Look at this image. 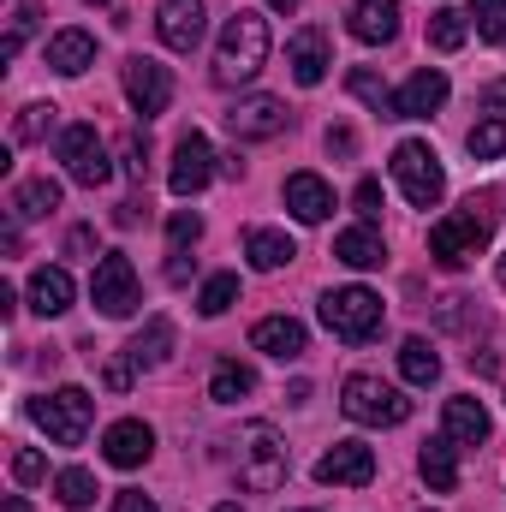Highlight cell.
<instances>
[{"mask_svg": "<svg viewBox=\"0 0 506 512\" xmlns=\"http://www.w3.org/2000/svg\"><path fill=\"white\" fill-rule=\"evenodd\" d=\"M489 233H495V197H471L465 209H453L429 227V256L441 268H471L489 251Z\"/></svg>", "mask_w": 506, "mask_h": 512, "instance_id": "obj_1", "label": "cell"}, {"mask_svg": "<svg viewBox=\"0 0 506 512\" xmlns=\"http://www.w3.org/2000/svg\"><path fill=\"white\" fill-rule=\"evenodd\" d=\"M268 66V18L262 12H233L215 48V84H251L256 72Z\"/></svg>", "mask_w": 506, "mask_h": 512, "instance_id": "obj_2", "label": "cell"}, {"mask_svg": "<svg viewBox=\"0 0 506 512\" xmlns=\"http://www.w3.org/2000/svg\"><path fill=\"white\" fill-rule=\"evenodd\" d=\"M233 447H239V483H245L251 495H274V489L286 483L292 453H286V441H280L274 423H245Z\"/></svg>", "mask_w": 506, "mask_h": 512, "instance_id": "obj_3", "label": "cell"}, {"mask_svg": "<svg viewBox=\"0 0 506 512\" xmlns=\"http://www.w3.org/2000/svg\"><path fill=\"white\" fill-rule=\"evenodd\" d=\"M322 328H328L334 340H346V346H364L381 328V298L370 286H334V292L322 298Z\"/></svg>", "mask_w": 506, "mask_h": 512, "instance_id": "obj_4", "label": "cell"}, {"mask_svg": "<svg viewBox=\"0 0 506 512\" xmlns=\"http://www.w3.org/2000/svg\"><path fill=\"white\" fill-rule=\"evenodd\" d=\"M393 179H399V191H405L411 209H435V203L447 197L441 155H435L429 143H417V137H405V143L393 149Z\"/></svg>", "mask_w": 506, "mask_h": 512, "instance_id": "obj_5", "label": "cell"}, {"mask_svg": "<svg viewBox=\"0 0 506 512\" xmlns=\"http://www.w3.org/2000/svg\"><path fill=\"white\" fill-rule=\"evenodd\" d=\"M340 411H346L352 423L393 429V423L411 417V399H405L399 387H387L381 376H346V387H340Z\"/></svg>", "mask_w": 506, "mask_h": 512, "instance_id": "obj_6", "label": "cell"}, {"mask_svg": "<svg viewBox=\"0 0 506 512\" xmlns=\"http://www.w3.org/2000/svg\"><path fill=\"white\" fill-rule=\"evenodd\" d=\"M30 417L48 429V441H60V447H78V441L90 435L96 399H90L84 387H60V393H42V399L30 405Z\"/></svg>", "mask_w": 506, "mask_h": 512, "instance_id": "obj_7", "label": "cell"}, {"mask_svg": "<svg viewBox=\"0 0 506 512\" xmlns=\"http://www.w3.org/2000/svg\"><path fill=\"white\" fill-rule=\"evenodd\" d=\"M90 304L102 310V316H131L137 304H143V292H137V268H131L126 251H108L96 262V274H90Z\"/></svg>", "mask_w": 506, "mask_h": 512, "instance_id": "obj_8", "label": "cell"}, {"mask_svg": "<svg viewBox=\"0 0 506 512\" xmlns=\"http://www.w3.org/2000/svg\"><path fill=\"white\" fill-rule=\"evenodd\" d=\"M60 161H66V173H72L78 185H90V191L114 179V167H108V149H102L96 126H66V131H60Z\"/></svg>", "mask_w": 506, "mask_h": 512, "instance_id": "obj_9", "label": "cell"}, {"mask_svg": "<svg viewBox=\"0 0 506 512\" xmlns=\"http://www.w3.org/2000/svg\"><path fill=\"white\" fill-rule=\"evenodd\" d=\"M209 179H215V149H209V137H203V131H185V137L173 143L167 191H173V197H197Z\"/></svg>", "mask_w": 506, "mask_h": 512, "instance_id": "obj_10", "label": "cell"}, {"mask_svg": "<svg viewBox=\"0 0 506 512\" xmlns=\"http://www.w3.org/2000/svg\"><path fill=\"white\" fill-rule=\"evenodd\" d=\"M370 477H376V447H364V441H334L316 459V483H328V489H364Z\"/></svg>", "mask_w": 506, "mask_h": 512, "instance_id": "obj_11", "label": "cell"}, {"mask_svg": "<svg viewBox=\"0 0 506 512\" xmlns=\"http://www.w3.org/2000/svg\"><path fill=\"white\" fill-rule=\"evenodd\" d=\"M227 131L239 143H268V137L286 131V102L280 96H245V102L227 108Z\"/></svg>", "mask_w": 506, "mask_h": 512, "instance_id": "obj_12", "label": "cell"}, {"mask_svg": "<svg viewBox=\"0 0 506 512\" xmlns=\"http://www.w3.org/2000/svg\"><path fill=\"white\" fill-rule=\"evenodd\" d=\"M126 96H131V108H137L143 120L167 114V102H173V78H167V66H161V60L131 54V60H126Z\"/></svg>", "mask_w": 506, "mask_h": 512, "instance_id": "obj_13", "label": "cell"}, {"mask_svg": "<svg viewBox=\"0 0 506 512\" xmlns=\"http://www.w3.org/2000/svg\"><path fill=\"white\" fill-rule=\"evenodd\" d=\"M155 36L173 54H191L203 42V0H161L155 6Z\"/></svg>", "mask_w": 506, "mask_h": 512, "instance_id": "obj_14", "label": "cell"}, {"mask_svg": "<svg viewBox=\"0 0 506 512\" xmlns=\"http://www.w3.org/2000/svg\"><path fill=\"white\" fill-rule=\"evenodd\" d=\"M441 102H447V72L423 66L405 78V90H393V120H429Z\"/></svg>", "mask_w": 506, "mask_h": 512, "instance_id": "obj_15", "label": "cell"}, {"mask_svg": "<svg viewBox=\"0 0 506 512\" xmlns=\"http://www.w3.org/2000/svg\"><path fill=\"white\" fill-rule=\"evenodd\" d=\"M286 66H292V78L310 90V84H322L328 78V66H334V42H328V30H298L292 36V48H286Z\"/></svg>", "mask_w": 506, "mask_h": 512, "instance_id": "obj_16", "label": "cell"}, {"mask_svg": "<svg viewBox=\"0 0 506 512\" xmlns=\"http://www.w3.org/2000/svg\"><path fill=\"white\" fill-rule=\"evenodd\" d=\"M149 453H155V429H149V423H137V417H120V423L102 435V459H108V465H120V471H137Z\"/></svg>", "mask_w": 506, "mask_h": 512, "instance_id": "obj_17", "label": "cell"}, {"mask_svg": "<svg viewBox=\"0 0 506 512\" xmlns=\"http://www.w3.org/2000/svg\"><path fill=\"white\" fill-rule=\"evenodd\" d=\"M286 209L316 227V221L334 215V185H328L322 173H292V179H286Z\"/></svg>", "mask_w": 506, "mask_h": 512, "instance_id": "obj_18", "label": "cell"}, {"mask_svg": "<svg viewBox=\"0 0 506 512\" xmlns=\"http://www.w3.org/2000/svg\"><path fill=\"white\" fill-rule=\"evenodd\" d=\"M251 346L268 352V358H280V364H292V358H304V322H292V316H262L251 328Z\"/></svg>", "mask_w": 506, "mask_h": 512, "instance_id": "obj_19", "label": "cell"}, {"mask_svg": "<svg viewBox=\"0 0 506 512\" xmlns=\"http://www.w3.org/2000/svg\"><path fill=\"white\" fill-rule=\"evenodd\" d=\"M441 429H447L459 447H483L495 423H489V411H483L477 399H465V393H459V399H447V411H441Z\"/></svg>", "mask_w": 506, "mask_h": 512, "instance_id": "obj_20", "label": "cell"}, {"mask_svg": "<svg viewBox=\"0 0 506 512\" xmlns=\"http://www.w3.org/2000/svg\"><path fill=\"white\" fill-rule=\"evenodd\" d=\"M352 36L370 42V48L393 42L399 36V0H358L352 6Z\"/></svg>", "mask_w": 506, "mask_h": 512, "instance_id": "obj_21", "label": "cell"}, {"mask_svg": "<svg viewBox=\"0 0 506 512\" xmlns=\"http://www.w3.org/2000/svg\"><path fill=\"white\" fill-rule=\"evenodd\" d=\"M48 66H54L60 78L90 72V66H96V36H90V30H60V36L48 42Z\"/></svg>", "mask_w": 506, "mask_h": 512, "instance_id": "obj_22", "label": "cell"}, {"mask_svg": "<svg viewBox=\"0 0 506 512\" xmlns=\"http://www.w3.org/2000/svg\"><path fill=\"white\" fill-rule=\"evenodd\" d=\"M453 435H435V441H423V453H417V471H423V483L435 489V495H447V489H459V459H453Z\"/></svg>", "mask_w": 506, "mask_h": 512, "instance_id": "obj_23", "label": "cell"}, {"mask_svg": "<svg viewBox=\"0 0 506 512\" xmlns=\"http://www.w3.org/2000/svg\"><path fill=\"white\" fill-rule=\"evenodd\" d=\"M30 310L36 316H66L72 310V274L66 268H36L30 274Z\"/></svg>", "mask_w": 506, "mask_h": 512, "instance_id": "obj_24", "label": "cell"}, {"mask_svg": "<svg viewBox=\"0 0 506 512\" xmlns=\"http://www.w3.org/2000/svg\"><path fill=\"white\" fill-rule=\"evenodd\" d=\"M334 256L346 262V268H381L387 262V245H381V233L364 221V227H346L340 239H334Z\"/></svg>", "mask_w": 506, "mask_h": 512, "instance_id": "obj_25", "label": "cell"}, {"mask_svg": "<svg viewBox=\"0 0 506 512\" xmlns=\"http://www.w3.org/2000/svg\"><path fill=\"white\" fill-rule=\"evenodd\" d=\"M12 221H42V215H54L60 209V185L54 179H24V185H12Z\"/></svg>", "mask_w": 506, "mask_h": 512, "instance_id": "obj_26", "label": "cell"}, {"mask_svg": "<svg viewBox=\"0 0 506 512\" xmlns=\"http://www.w3.org/2000/svg\"><path fill=\"white\" fill-rule=\"evenodd\" d=\"M167 352H173V322L167 316H155L137 340L126 346V364L131 370H155V364H167Z\"/></svg>", "mask_w": 506, "mask_h": 512, "instance_id": "obj_27", "label": "cell"}, {"mask_svg": "<svg viewBox=\"0 0 506 512\" xmlns=\"http://www.w3.org/2000/svg\"><path fill=\"white\" fill-rule=\"evenodd\" d=\"M245 256H251V268L274 274V268H286V262L298 256V245H292L286 233H274V227H251V233H245Z\"/></svg>", "mask_w": 506, "mask_h": 512, "instance_id": "obj_28", "label": "cell"}, {"mask_svg": "<svg viewBox=\"0 0 506 512\" xmlns=\"http://www.w3.org/2000/svg\"><path fill=\"white\" fill-rule=\"evenodd\" d=\"M251 393H256V376L239 358H221V364H215V376H209V399H215V405H239V399H251Z\"/></svg>", "mask_w": 506, "mask_h": 512, "instance_id": "obj_29", "label": "cell"}, {"mask_svg": "<svg viewBox=\"0 0 506 512\" xmlns=\"http://www.w3.org/2000/svg\"><path fill=\"white\" fill-rule=\"evenodd\" d=\"M399 376L411 387H435L441 382V358H435V346L429 340H405L399 346Z\"/></svg>", "mask_w": 506, "mask_h": 512, "instance_id": "obj_30", "label": "cell"}, {"mask_svg": "<svg viewBox=\"0 0 506 512\" xmlns=\"http://www.w3.org/2000/svg\"><path fill=\"white\" fill-rule=\"evenodd\" d=\"M54 102H30V108H18V120H12V143H42L48 131H54Z\"/></svg>", "mask_w": 506, "mask_h": 512, "instance_id": "obj_31", "label": "cell"}, {"mask_svg": "<svg viewBox=\"0 0 506 512\" xmlns=\"http://www.w3.org/2000/svg\"><path fill=\"white\" fill-rule=\"evenodd\" d=\"M429 48H441V54L465 48V12H453V6L429 12Z\"/></svg>", "mask_w": 506, "mask_h": 512, "instance_id": "obj_32", "label": "cell"}, {"mask_svg": "<svg viewBox=\"0 0 506 512\" xmlns=\"http://www.w3.org/2000/svg\"><path fill=\"white\" fill-rule=\"evenodd\" d=\"M346 90H352L358 102H370V108H376L381 120H393V90L381 84V78H376V72H370V66H358V72L346 78Z\"/></svg>", "mask_w": 506, "mask_h": 512, "instance_id": "obj_33", "label": "cell"}, {"mask_svg": "<svg viewBox=\"0 0 506 512\" xmlns=\"http://www.w3.org/2000/svg\"><path fill=\"white\" fill-rule=\"evenodd\" d=\"M54 495H60V507L84 512V507H90V501H96V477L72 465V471H60V477H54Z\"/></svg>", "mask_w": 506, "mask_h": 512, "instance_id": "obj_34", "label": "cell"}, {"mask_svg": "<svg viewBox=\"0 0 506 512\" xmlns=\"http://www.w3.org/2000/svg\"><path fill=\"white\" fill-rule=\"evenodd\" d=\"M233 304H239V274H215V280L197 292V310H203V316H227Z\"/></svg>", "mask_w": 506, "mask_h": 512, "instance_id": "obj_35", "label": "cell"}, {"mask_svg": "<svg viewBox=\"0 0 506 512\" xmlns=\"http://www.w3.org/2000/svg\"><path fill=\"white\" fill-rule=\"evenodd\" d=\"M465 149H471L477 161H501L506 155V120H483V126H471Z\"/></svg>", "mask_w": 506, "mask_h": 512, "instance_id": "obj_36", "label": "cell"}, {"mask_svg": "<svg viewBox=\"0 0 506 512\" xmlns=\"http://www.w3.org/2000/svg\"><path fill=\"white\" fill-rule=\"evenodd\" d=\"M471 18H477V36L506 48V0H471Z\"/></svg>", "mask_w": 506, "mask_h": 512, "instance_id": "obj_37", "label": "cell"}, {"mask_svg": "<svg viewBox=\"0 0 506 512\" xmlns=\"http://www.w3.org/2000/svg\"><path fill=\"white\" fill-rule=\"evenodd\" d=\"M30 30H36V6H18V12H12V30H6V42H0V60H18V48H24Z\"/></svg>", "mask_w": 506, "mask_h": 512, "instance_id": "obj_38", "label": "cell"}, {"mask_svg": "<svg viewBox=\"0 0 506 512\" xmlns=\"http://www.w3.org/2000/svg\"><path fill=\"white\" fill-rule=\"evenodd\" d=\"M197 239H203V221H197L191 209H179V215L167 221V245H173V251H191Z\"/></svg>", "mask_w": 506, "mask_h": 512, "instance_id": "obj_39", "label": "cell"}, {"mask_svg": "<svg viewBox=\"0 0 506 512\" xmlns=\"http://www.w3.org/2000/svg\"><path fill=\"white\" fill-rule=\"evenodd\" d=\"M126 173L137 179V185L149 179V137H143V131H131L126 137Z\"/></svg>", "mask_w": 506, "mask_h": 512, "instance_id": "obj_40", "label": "cell"}, {"mask_svg": "<svg viewBox=\"0 0 506 512\" xmlns=\"http://www.w3.org/2000/svg\"><path fill=\"white\" fill-rule=\"evenodd\" d=\"M12 477H18V483H42V477H48V459L24 447V453H12Z\"/></svg>", "mask_w": 506, "mask_h": 512, "instance_id": "obj_41", "label": "cell"}, {"mask_svg": "<svg viewBox=\"0 0 506 512\" xmlns=\"http://www.w3.org/2000/svg\"><path fill=\"white\" fill-rule=\"evenodd\" d=\"M352 203H358V215H364V221H376V215H381V185H376V179H358V197H352Z\"/></svg>", "mask_w": 506, "mask_h": 512, "instance_id": "obj_42", "label": "cell"}, {"mask_svg": "<svg viewBox=\"0 0 506 512\" xmlns=\"http://www.w3.org/2000/svg\"><path fill=\"white\" fill-rule=\"evenodd\" d=\"M114 512H161L149 495H137V489H120V501H114Z\"/></svg>", "mask_w": 506, "mask_h": 512, "instance_id": "obj_43", "label": "cell"}, {"mask_svg": "<svg viewBox=\"0 0 506 512\" xmlns=\"http://www.w3.org/2000/svg\"><path fill=\"white\" fill-rule=\"evenodd\" d=\"M102 382L114 387V393H126V387H131V364H126V358H114V364L102 370Z\"/></svg>", "mask_w": 506, "mask_h": 512, "instance_id": "obj_44", "label": "cell"}, {"mask_svg": "<svg viewBox=\"0 0 506 512\" xmlns=\"http://www.w3.org/2000/svg\"><path fill=\"white\" fill-rule=\"evenodd\" d=\"M328 149H334V155H352V149H358V137H352L346 126H328Z\"/></svg>", "mask_w": 506, "mask_h": 512, "instance_id": "obj_45", "label": "cell"}, {"mask_svg": "<svg viewBox=\"0 0 506 512\" xmlns=\"http://www.w3.org/2000/svg\"><path fill=\"white\" fill-rule=\"evenodd\" d=\"M114 221H120V227H137V221H143V203H120Z\"/></svg>", "mask_w": 506, "mask_h": 512, "instance_id": "obj_46", "label": "cell"}, {"mask_svg": "<svg viewBox=\"0 0 506 512\" xmlns=\"http://www.w3.org/2000/svg\"><path fill=\"white\" fill-rule=\"evenodd\" d=\"M483 108H506V84H489L483 90Z\"/></svg>", "mask_w": 506, "mask_h": 512, "instance_id": "obj_47", "label": "cell"}, {"mask_svg": "<svg viewBox=\"0 0 506 512\" xmlns=\"http://www.w3.org/2000/svg\"><path fill=\"white\" fill-rule=\"evenodd\" d=\"M268 6H274V12H298L304 0H268Z\"/></svg>", "mask_w": 506, "mask_h": 512, "instance_id": "obj_48", "label": "cell"}, {"mask_svg": "<svg viewBox=\"0 0 506 512\" xmlns=\"http://www.w3.org/2000/svg\"><path fill=\"white\" fill-rule=\"evenodd\" d=\"M6 512H30V507H24V501H6Z\"/></svg>", "mask_w": 506, "mask_h": 512, "instance_id": "obj_49", "label": "cell"}, {"mask_svg": "<svg viewBox=\"0 0 506 512\" xmlns=\"http://www.w3.org/2000/svg\"><path fill=\"white\" fill-rule=\"evenodd\" d=\"M215 512H245V507H233V501H227V507H215Z\"/></svg>", "mask_w": 506, "mask_h": 512, "instance_id": "obj_50", "label": "cell"}, {"mask_svg": "<svg viewBox=\"0 0 506 512\" xmlns=\"http://www.w3.org/2000/svg\"><path fill=\"white\" fill-rule=\"evenodd\" d=\"M84 6H114V0H84Z\"/></svg>", "mask_w": 506, "mask_h": 512, "instance_id": "obj_51", "label": "cell"}, {"mask_svg": "<svg viewBox=\"0 0 506 512\" xmlns=\"http://www.w3.org/2000/svg\"><path fill=\"white\" fill-rule=\"evenodd\" d=\"M501 286H506V256H501Z\"/></svg>", "mask_w": 506, "mask_h": 512, "instance_id": "obj_52", "label": "cell"}, {"mask_svg": "<svg viewBox=\"0 0 506 512\" xmlns=\"http://www.w3.org/2000/svg\"><path fill=\"white\" fill-rule=\"evenodd\" d=\"M304 512H322V507H304Z\"/></svg>", "mask_w": 506, "mask_h": 512, "instance_id": "obj_53", "label": "cell"}]
</instances>
